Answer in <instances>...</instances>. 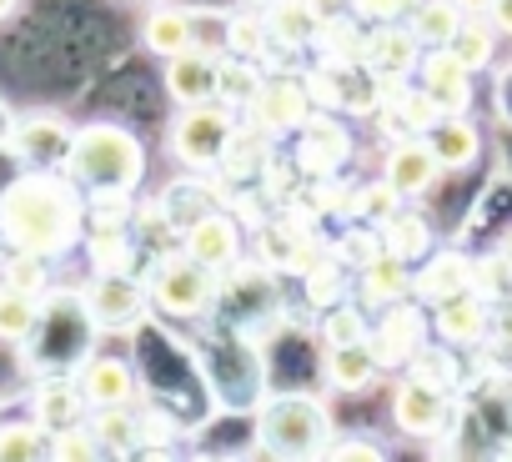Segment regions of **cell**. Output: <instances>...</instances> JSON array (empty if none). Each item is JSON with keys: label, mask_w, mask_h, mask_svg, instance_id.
I'll return each mask as SVG.
<instances>
[{"label": "cell", "mask_w": 512, "mask_h": 462, "mask_svg": "<svg viewBox=\"0 0 512 462\" xmlns=\"http://www.w3.org/2000/svg\"><path fill=\"white\" fill-rule=\"evenodd\" d=\"M81 231H86V196L56 166H36L0 191V242L11 252H36L56 262L76 247Z\"/></svg>", "instance_id": "1"}, {"label": "cell", "mask_w": 512, "mask_h": 462, "mask_svg": "<svg viewBox=\"0 0 512 462\" xmlns=\"http://www.w3.org/2000/svg\"><path fill=\"white\" fill-rule=\"evenodd\" d=\"M272 161H277V136H267L262 126H251V121H236L231 136H226V151H221L216 176L226 186H246V181H262V171Z\"/></svg>", "instance_id": "17"}, {"label": "cell", "mask_w": 512, "mask_h": 462, "mask_svg": "<svg viewBox=\"0 0 512 462\" xmlns=\"http://www.w3.org/2000/svg\"><path fill=\"white\" fill-rule=\"evenodd\" d=\"M402 377L427 382V387H437V392H457V382H462V362L452 357V347H447V342H437V347H432V337H427V342L407 357Z\"/></svg>", "instance_id": "32"}, {"label": "cell", "mask_w": 512, "mask_h": 462, "mask_svg": "<svg viewBox=\"0 0 512 462\" xmlns=\"http://www.w3.org/2000/svg\"><path fill=\"white\" fill-rule=\"evenodd\" d=\"M487 21L497 26V36H512V0H492V6H487Z\"/></svg>", "instance_id": "51"}, {"label": "cell", "mask_w": 512, "mask_h": 462, "mask_svg": "<svg viewBox=\"0 0 512 462\" xmlns=\"http://www.w3.org/2000/svg\"><path fill=\"white\" fill-rule=\"evenodd\" d=\"M382 111L377 101V81L362 71V81H347V101H342V116H357V121H372Z\"/></svg>", "instance_id": "48"}, {"label": "cell", "mask_w": 512, "mask_h": 462, "mask_svg": "<svg viewBox=\"0 0 512 462\" xmlns=\"http://www.w3.org/2000/svg\"><path fill=\"white\" fill-rule=\"evenodd\" d=\"M221 51L226 56H241V61H267L272 56V31H267V16L256 6H241L221 21Z\"/></svg>", "instance_id": "28"}, {"label": "cell", "mask_w": 512, "mask_h": 462, "mask_svg": "<svg viewBox=\"0 0 512 462\" xmlns=\"http://www.w3.org/2000/svg\"><path fill=\"white\" fill-rule=\"evenodd\" d=\"M61 171L81 191H136L146 176V146L116 121H91L76 126Z\"/></svg>", "instance_id": "2"}, {"label": "cell", "mask_w": 512, "mask_h": 462, "mask_svg": "<svg viewBox=\"0 0 512 462\" xmlns=\"http://www.w3.org/2000/svg\"><path fill=\"white\" fill-rule=\"evenodd\" d=\"M136 417H141V447H151V452L171 447V437H176V422H171L161 407H141Z\"/></svg>", "instance_id": "49"}, {"label": "cell", "mask_w": 512, "mask_h": 462, "mask_svg": "<svg viewBox=\"0 0 512 462\" xmlns=\"http://www.w3.org/2000/svg\"><path fill=\"white\" fill-rule=\"evenodd\" d=\"M322 372H327V382L337 387V392H367L387 367L377 362V352H372V342L362 337V342H342V347H327V362H322Z\"/></svg>", "instance_id": "24"}, {"label": "cell", "mask_w": 512, "mask_h": 462, "mask_svg": "<svg viewBox=\"0 0 512 462\" xmlns=\"http://www.w3.org/2000/svg\"><path fill=\"white\" fill-rule=\"evenodd\" d=\"M91 272H136V242H131V231H91Z\"/></svg>", "instance_id": "38"}, {"label": "cell", "mask_w": 512, "mask_h": 462, "mask_svg": "<svg viewBox=\"0 0 512 462\" xmlns=\"http://www.w3.org/2000/svg\"><path fill=\"white\" fill-rule=\"evenodd\" d=\"M492 322H497V327H502V332H497V337H502V347H507V352H512V307H507V312H502V317H492Z\"/></svg>", "instance_id": "53"}, {"label": "cell", "mask_w": 512, "mask_h": 462, "mask_svg": "<svg viewBox=\"0 0 512 462\" xmlns=\"http://www.w3.org/2000/svg\"><path fill=\"white\" fill-rule=\"evenodd\" d=\"M452 422H457L452 392H437V387L412 382V377L397 382V392H392V427H397L402 437H412V442H437V437H447Z\"/></svg>", "instance_id": "10"}, {"label": "cell", "mask_w": 512, "mask_h": 462, "mask_svg": "<svg viewBox=\"0 0 512 462\" xmlns=\"http://www.w3.org/2000/svg\"><path fill=\"white\" fill-rule=\"evenodd\" d=\"M262 81H267V66H262V61H241V56H226V51H221L216 101H226L231 111H246V101L262 91Z\"/></svg>", "instance_id": "33"}, {"label": "cell", "mask_w": 512, "mask_h": 462, "mask_svg": "<svg viewBox=\"0 0 512 462\" xmlns=\"http://www.w3.org/2000/svg\"><path fill=\"white\" fill-rule=\"evenodd\" d=\"M241 6H256V11H267V6H272V0H241Z\"/></svg>", "instance_id": "57"}, {"label": "cell", "mask_w": 512, "mask_h": 462, "mask_svg": "<svg viewBox=\"0 0 512 462\" xmlns=\"http://www.w3.org/2000/svg\"><path fill=\"white\" fill-rule=\"evenodd\" d=\"M457 6H462V11H487L492 0H457Z\"/></svg>", "instance_id": "55"}, {"label": "cell", "mask_w": 512, "mask_h": 462, "mask_svg": "<svg viewBox=\"0 0 512 462\" xmlns=\"http://www.w3.org/2000/svg\"><path fill=\"white\" fill-rule=\"evenodd\" d=\"M302 287H307V302H312L317 312H327V307L347 302V262L332 252L322 267H312V272L302 277Z\"/></svg>", "instance_id": "41"}, {"label": "cell", "mask_w": 512, "mask_h": 462, "mask_svg": "<svg viewBox=\"0 0 512 462\" xmlns=\"http://www.w3.org/2000/svg\"><path fill=\"white\" fill-rule=\"evenodd\" d=\"M262 16H267V31H272L277 51H307L322 31V21H317V11L307 6V0H272Z\"/></svg>", "instance_id": "27"}, {"label": "cell", "mask_w": 512, "mask_h": 462, "mask_svg": "<svg viewBox=\"0 0 512 462\" xmlns=\"http://www.w3.org/2000/svg\"><path fill=\"white\" fill-rule=\"evenodd\" d=\"M231 126H236V111H231L226 101L176 106V116H171V126H166V146H171L176 166H186V171H216Z\"/></svg>", "instance_id": "5"}, {"label": "cell", "mask_w": 512, "mask_h": 462, "mask_svg": "<svg viewBox=\"0 0 512 462\" xmlns=\"http://www.w3.org/2000/svg\"><path fill=\"white\" fill-rule=\"evenodd\" d=\"M447 51H452L472 76H482V71L497 61V26L487 21V11H467L462 26H457V36L447 41Z\"/></svg>", "instance_id": "29"}, {"label": "cell", "mask_w": 512, "mask_h": 462, "mask_svg": "<svg viewBox=\"0 0 512 462\" xmlns=\"http://www.w3.org/2000/svg\"><path fill=\"white\" fill-rule=\"evenodd\" d=\"M91 432H96V442L106 447V457H126V452H136L141 447V417H136V407L131 402H116V407H91Z\"/></svg>", "instance_id": "31"}, {"label": "cell", "mask_w": 512, "mask_h": 462, "mask_svg": "<svg viewBox=\"0 0 512 462\" xmlns=\"http://www.w3.org/2000/svg\"><path fill=\"white\" fill-rule=\"evenodd\" d=\"M462 6L457 0H417V11L407 16V26H412V36L422 41V51H432V46H447L452 36H457V26H462Z\"/></svg>", "instance_id": "34"}, {"label": "cell", "mask_w": 512, "mask_h": 462, "mask_svg": "<svg viewBox=\"0 0 512 462\" xmlns=\"http://www.w3.org/2000/svg\"><path fill=\"white\" fill-rule=\"evenodd\" d=\"M472 277H477V257H467V252H437V247H432V257H422V262L412 267V297L432 312L437 302L467 292Z\"/></svg>", "instance_id": "18"}, {"label": "cell", "mask_w": 512, "mask_h": 462, "mask_svg": "<svg viewBox=\"0 0 512 462\" xmlns=\"http://www.w3.org/2000/svg\"><path fill=\"white\" fill-rule=\"evenodd\" d=\"M357 297L367 307H392V302L412 297V262H402L392 252H377L367 267H357Z\"/></svg>", "instance_id": "23"}, {"label": "cell", "mask_w": 512, "mask_h": 462, "mask_svg": "<svg viewBox=\"0 0 512 462\" xmlns=\"http://www.w3.org/2000/svg\"><path fill=\"white\" fill-rule=\"evenodd\" d=\"M136 191H86V231H131Z\"/></svg>", "instance_id": "37"}, {"label": "cell", "mask_w": 512, "mask_h": 462, "mask_svg": "<svg viewBox=\"0 0 512 462\" xmlns=\"http://www.w3.org/2000/svg\"><path fill=\"white\" fill-rule=\"evenodd\" d=\"M432 332L447 347H482L487 332H492V302L477 287H467V292L432 307Z\"/></svg>", "instance_id": "15"}, {"label": "cell", "mask_w": 512, "mask_h": 462, "mask_svg": "<svg viewBox=\"0 0 512 462\" xmlns=\"http://www.w3.org/2000/svg\"><path fill=\"white\" fill-rule=\"evenodd\" d=\"M347 11L362 26H387V21H407L417 11V0H347Z\"/></svg>", "instance_id": "47"}, {"label": "cell", "mask_w": 512, "mask_h": 462, "mask_svg": "<svg viewBox=\"0 0 512 462\" xmlns=\"http://www.w3.org/2000/svg\"><path fill=\"white\" fill-rule=\"evenodd\" d=\"M141 282H146V302L161 317H176V322H196L221 302V277L211 267H201L196 257H186L181 247L161 252Z\"/></svg>", "instance_id": "4"}, {"label": "cell", "mask_w": 512, "mask_h": 462, "mask_svg": "<svg viewBox=\"0 0 512 462\" xmlns=\"http://www.w3.org/2000/svg\"><path fill=\"white\" fill-rule=\"evenodd\" d=\"M16 6H21V0H0V21H6V16H11Z\"/></svg>", "instance_id": "56"}, {"label": "cell", "mask_w": 512, "mask_h": 462, "mask_svg": "<svg viewBox=\"0 0 512 462\" xmlns=\"http://www.w3.org/2000/svg\"><path fill=\"white\" fill-rule=\"evenodd\" d=\"M181 252L186 257H196L201 267H211L216 277H226L236 262H241V252H246V226L226 211V206H211V211H201L186 231H181Z\"/></svg>", "instance_id": "8"}, {"label": "cell", "mask_w": 512, "mask_h": 462, "mask_svg": "<svg viewBox=\"0 0 512 462\" xmlns=\"http://www.w3.org/2000/svg\"><path fill=\"white\" fill-rule=\"evenodd\" d=\"M76 387H81V397L91 407H116V402L136 397V372L121 357H86L76 367Z\"/></svg>", "instance_id": "21"}, {"label": "cell", "mask_w": 512, "mask_h": 462, "mask_svg": "<svg viewBox=\"0 0 512 462\" xmlns=\"http://www.w3.org/2000/svg\"><path fill=\"white\" fill-rule=\"evenodd\" d=\"M377 252H382V231H377V226H367V221H357V226L347 231V237L337 242V257H342L352 272H357V267H367Z\"/></svg>", "instance_id": "46"}, {"label": "cell", "mask_w": 512, "mask_h": 462, "mask_svg": "<svg viewBox=\"0 0 512 462\" xmlns=\"http://www.w3.org/2000/svg\"><path fill=\"white\" fill-rule=\"evenodd\" d=\"M367 312L362 307H352V302H337V307H327L322 312V342L327 347H342V342H362L367 337Z\"/></svg>", "instance_id": "44"}, {"label": "cell", "mask_w": 512, "mask_h": 462, "mask_svg": "<svg viewBox=\"0 0 512 462\" xmlns=\"http://www.w3.org/2000/svg\"><path fill=\"white\" fill-rule=\"evenodd\" d=\"M86 322L101 332H131L146 317V282H136V272H91L86 292H81Z\"/></svg>", "instance_id": "6"}, {"label": "cell", "mask_w": 512, "mask_h": 462, "mask_svg": "<svg viewBox=\"0 0 512 462\" xmlns=\"http://www.w3.org/2000/svg\"><path fill=\"white\" fill-rule=\"evenodd\" d=\"M216 66H221V46L191 41L186 51L166 56V91L176 106H201L216 101Z\"/></svg>", "instance_id": "14"}, {"label": "cell", "mask_w": 512, "mask_h": 462, "mask_svg": "<svg viewBox=\"0 0 512 462\" xmlns=\"http://www.w3.org/2000/svg\"><path fill=\"white\" fill-rule=\"evenodd\" d=\"M442 161L437 151L427 146V136H397V146H387L382 156V181H392V191L402 201H422L432 196V186L442 181Z\"/></svg>", "instance_id": "12"}, {"label": "cell", "mask_w": 512, "mask_h": 462, "mask_svg": "<svg viewBox=\"0 0 512 462\" xmlns=\"http://www.w3.org/2000/svg\"><path fill=\"white\" fill-rule=\"evenodd\" d=\"M437 116H442V106L432 101V91H427V86H417V81H407V91H402V96H397V106L382 116V126H392V121H397V136H427Z\"/></svg>", "instance_id": "36"}, {"label": "cell", "mask_w": 512, "mask_h": 462, "mask_svg": "<svg viewBox=\"0 0 512 462\" xmlns=\"http://www.w3.org/2000/svg\"><path fill=\"white\" fill-rule=\"evenodd\" d=\"M417 86L432 91V101L442 106V116H447V111H472V71H467L447 46L422 51V61H417Z\"/></svg>", "instance_id": "19"}, {"label": "cell", "mask_w": 512, "mask_h": 462, "mask_svg": "<svg viewBox=\"0 0 512 462\" xmlns=\"http://www.w3.org/2000/svg\"><path fill=\"white\" fill-rule=\"evenodd\" d=\"M347 81H352V71H337V66H327V61H317L312 71H302V86H307L312 111H337V116H342Z\"/></svg>", "instance_id": "40"}, {"label": "cell", "mask_w": 512, "mask_h": 462, "mask_svg": "<svg viewBox=\"0 0 512 462\" xmlns=\"http://www.w3.org/2000/svg\"><path fill=\"white\" fill-rule=\"evenodd\" d=\"M427 146L437 151L442 171H462V166H472V161H477L482 136H477V121H472L467 111H447V116H437V121H432Z\"/></svg>", "instance_id": "22"}, {"label": "cell", "mask_w": 512, "mask_h": 462, "mask_svg": "<svg viewBox=\"0 0 512 462\" xmlns=\"http://www.w3.org/2000/svg\"><path fill=\"white\" fill-rule=\"evenodd\" d=\"M417 61H422V41L412 36L407 21L362 31V71L367 76H417Z\"/></svg>", "instance_id": "13"}, {"label": "cell", "mask_w": 512, "mask_h": 462, "mask_svg": "<svg viewBox=\"0 0 512 462\" xmlns=\"http://www.w3.org/2000/svg\"><path fill=\"white\" fill-rule=\"evenodd\" d=\"M196 41V16L186 6H176V0H151V11L141 16V46L151 56H176Z\"/></svg>", "instance_id": "20"}, {"label": "cell", "mask_w": 512, "mask_h": 462, "mask_svg": "<svg viewBox=\"0 0 512 462\" xmlns=\"http://www.w3.org/2000/svg\"><path fill=\"white\" fill-rule=\"evenodd\" d=\"M292 161L307 171V181L317 176H337L352 161V131L337 121V111H312L302 121V131L292 136Z\"/></svg>", "instance_id": "11"}, {"label": "cell", "mask_w": 512, "mask_h": 462, "mask_svg": "<svg viewBox=\"0 0 512 462\" xmlns=\"http://www.w3.org/2000/svg\"><path fill=\"white\" fill-rule=\"evenodd\" d=\"M317 457H382V452H377V442H367V437H327V447H322Z\"/></svg>", "instance_id": "50"}, {"label": "cell", "mask_w": 512, "mask_h": 462, "mask_svg": "<svg viewBox=\"0 0 512 462\" xmlns=\"http://www.w3.org/2000/svg\"><path fill=\"white\" fill-rule=\"evenodd\" d=\"M362 21L357 16H337V21H327L322 31H317V41H312V51H317V61H327V66H337V71H362Z\"/></svg>", "instance_id": "30"}, {"label": "cell", "mask_w": 512, "mask_h": 462, "mask_svg": "<svg viewBox=\"0 0 512 462\" xmlns=\"http://www.w3.org/2000/svg\"><path fill=\"white\" fill-rule=\"evenodd\" d=\"M497 257H502V262L512 267V231H507V237H502V247H497Z\"/></svg>", "instance_id": "54"}, {"label": "cell", "mask_w": 512, "mask_h": 462, "mask_svg": "<svg viewBox=\"0 0 512 462\" xmlns=\"http://www.w3.org/2000/svg\"><path fill=\"white\" fill-rule=\"evenodd\" d=\"M131 6H151V0H131Z\"/></svg>", "instance_id": "58"}, {"label": "cell", "mask_w": 512, "mask_h": 462, "mask_svg": "<svg viewBox=\"0 0 512 462\" xmlns=\"http://www.w3.org/2000/svg\"><path fill=\"white\" fill-rule=\"evenodd\" d=\"M36 422L56 437V432H66V427H76V422H86V412H91V402L81 397V387H76V377H46L41 387H36Z\"/></svg>", "instance_id": "25"}, {"label": "cell", "mask_w": 512, "mask_h": 462, "mask_svg": "<svg viewBox=\"0 0 512 462\" xmlns=\"http://www.w3.org/2000/svg\"><path fill=\"white\" fill-rule=\"evenodd\" d=\"M332 437V412L312 392H272L256 407V442L272 457H317Z\"/></svg>", "instance_id": "3"}, {"label": "cell", "mask_w": 512, "mask_h": 462, "mask_svg": "<svg viewBox=\"0 0 512 462\" xmlns=\"http://www.w3.org/2000/svg\"><path fill=\"white\" fill-rule=\"evenodd\" d=\"M41 302L46 297H31V292H16V287H0V342H31L36 327H41Z\"/></svg>", "instance_id": "35"}, {"label": "cell", "mask_w": 512, "mask_h": 462, "mask_svg": "<svg viewBox=\"0 0 512 462\" xmlns=\"http://www.w3.org/2000/svg\"><path fill=\"white\" fill-rule=\"evenodd\" d=\"M51 457H61V462H86V457H106V447L96 442L91 422H76V427H66V432L51 437Z\"/></svg>", "instance_id": "45"}, {"label": "cell", "mask_w": 512, "mask_h": 462, "mask_svg": "<svg viewBox=\"0 0 512 462\" xmlns=\"http://www.w3.org/2000/svg\"><path fill=\"white\" fill-rule=\"evenodd\" d=\"M307 6L317 11V21H322V26H327V21H337V16H352V11H347V0H307Z\"/></svg>", "instance_id": "52"}, {"label": "cell", "mask_w": 512, "mask_h": 462, "mask_svg": "<svg viewBox=\"0 0 512 462\" xmlns=\"http://www.w3.org/2000/svg\"><path fill=\"white\" fill-rule=\"evenodd\" d=\"M0 287H16V292L46 297V287H51V257L11 252V257H6V272H0Z\"/></svg>", "instance_id": "42"}, {"label": "cell", "mask_w": 512, "mask_h": 462, "mask_svg": "<svg viewBox=\"0 0 512 462\" xmlns=\"http://www.w3.org/2000/svg\"><path fill=\"white\" fill-rule=\"evenodd\" d=\"M307 116H312V101H307L302 76H292V71H267L262 91L246 101V121L262 126V131L277 136V141H282V136H297Z\"/></svg>", "instance_id": "9"}, {"label": "cell", "mask_w": 512, "mask_h": 462, "mask_svg": "<svg viewBox=\"0 0 512 462\" xmlns=\"http://www.w3.org/2000/svg\"><path fill=\"white\" fill-rule=\"evenodd\" d=\"M71 136L76 131L51 111H36V116H21L16 126H6V141L26 166H56V171H61V161L71 151Z\"/></svg>", "instance_id": "16"}, {"label": "cell", "mask_w": 512, "mask_h": 462, "mask_svg": "<svg viewBox=\"0 0 512 462\" xmlns=\"http://www.w3.org/2000/svg\"><path fill=\"white\" fill-rule=\"evenodd\" d=\"M382 252H392V257H402V262H422V257H432V247H437V237H432V221L422 216V211H407V206H397L382 226Z\"/></svg>", "instance_id": "26"}, {"label": "cell", "mask_w": 512, "mask_h": 462, "mask_svg": "<svg viewBox=\"0 0 512 462\" xmlns=\"http://www.w3.org/2000/svg\"><path fill=\"white\" fill-rule=\"evenodd\" d=\"M427 332H432V312H427L417 297H402V302H392V307H377V322L367 327V342H372L377 362L397 372V367H407V357L427 342Z\"/></svg>", "instance_id": "7"}, {"label": "cell", "mask_w": 512, "mask_h": 462, "mask_svg": "<svg viewBox=\"0 0 512 462\" xmlns=\"http://www.w3.org/2000/svg\"><path fill=\"white\" fill-rule=\"evenodd\" d=\"M31 457H51V432L36 417L0 427V462H31Z\"/></svg>", "instance_id": "39"}, {"label": "cell", "mask_w": 512, "mask_h": 462, "mask_svg": "<svg viewBox=\"0 0 512 462\" xmlns=\"http://www.w3.org/2000/svg\"><path fill=\"white\" fill-rule=\"evenodd\" d=\"M402 206V196L392 191V181H367V186H357L352 191V221H367V226H382L392 211Z\"/></svg>", "instance_id": "43"}]
</instances>
